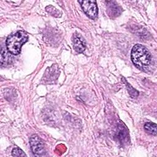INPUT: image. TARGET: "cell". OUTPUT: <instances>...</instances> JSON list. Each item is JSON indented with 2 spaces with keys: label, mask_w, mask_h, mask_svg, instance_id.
<instances>
[{
  "label": "cell",
  "mask_w": 157,
  "mask_h": 157,
  "mask_svg": "<svg viewBox=\"0 0 157 157\" xmlns=\"http://www.w3.org/2000/svg\"><path fill=\"white\" fill-rule=\"evenodd\" d=\"M131 58L135 66L140 69L149 66L151 61L150 52L144 46L139 44L132 47Z\"/></svg>",
  "instance_id": "obj_1"
},
{
  "label": "cell",
  "mask_w": 157,
  "mask_h": 157,
  "mask_svg": "<svg viewBox=\"0 0 157 157\" xmlns=\"http://www.w3.org/2000/svg\"><path fill=\"white\" fill-rule=\"evenodd\" d=\"M28 36L23 31H18L7 37L6 48L7 51L14 55L20 53L21 46L28 41Z\"/></svg>",
  "instance_id": "obj_2"
},
{
  "label": "cell",
  "mask_w": 157,
  "mask_h": 157,
  "mask_svg": "<svg viewBox=\"0 0 157 157\" xmlns=\"http://www.w3.org/2000/svg\"><path fill=\"white\" fill-rule=\"evenodd\" d=\"M29 144L31 150L35 156H39L45 155L44 144L39 136L36 134L32 135L29 139Z\"/></svg>",
  "instance_id": "obj_3"
},
{
  "label": "cell",
  "mask_w": 157,
  "mask_h": 157,
  "mask_svg": "<svg viewBox=\"0 0 157 157\" xmlns=\"http://www.w3.org/2000/svg\"><path fill=\"white\" fill-rule=\"evenodd\" d=\"M85 14L91 19H95L98 16V9L95 1H78Z\"/></svg>",
  "instance_id": "obj_4"
},
{
  "label": "cell",
  "mask_w": 157,
  "mask_h": 157,
  "mask_svg": "<svg viewBox=\"0 0 157 157\" xmlns=\"http://www.w3.org/2000/svg\"><path fill=\"white\" fill-rule=\"evenodd\" d=\"M105 2L107 3V12L110 17L115 18L121 14L122 9L115 1H106Z\"/></svg>",
  "instance_id": "obj_5"
},
{
  "label": "cell",
  "mask_w": 157,
  "mask_h": 157,
  "mask_svg": "<svg viewBox=\"0 0 157 157\" xmlns=\"http://www.w3.org/2000/svg\"><path fill=\"white\" fill-rule=\"evenodd\" d=\"M73 47L78 53H82L85 49V43L79 34H74L73 39Z\"/></svg>",
  "instance_id": "obj_6"
},
{
  "label": "cell",
  "mask_w": 157,
  "mask_h": 157,
  "mask_svg": "<svg viewBox=\"0 0 157 157\" xmlns=\"http://www.w3.org/2000/svg\"><path fill=\"white\" fill-rule=\"evenodd\" d=\"M116 134V137L120 142L124 144L128 141L129 138L128 129L125 126H123V124H118L117 128V132Z\"/></svg>",
  "instance_id": "obj_7"
},
{
  "label": "cell",
  "mask_w": 157,
  "mask_h": 157,
  "mask_svg": "<svg viewBox=\"0 0 157 157\" xmlns=\"http://www.w3.org/2000/svg\"><path fill=\"white\" fill-rule=\"evenodd\" d=\"M144 129L148 133L156 136L157 134L156 124L152 122H148L144 124Z\"/></svg>",
  "instance_id": "obj_8"
},
{
  "label": "cell",
  "mask_w": 157,
  "mask_h": 157,
  "mask_svg": "<svg viewBox=\"0 0 157 157\" xmlns=\"http://www.w3.org/2000/svg\"><path fill=\"white\" fill-rule=\"evenodd\" d=\"M123 78V81L124 82V84L126 86V88H127V90L129 93V96L132 98H137L139 96V92L135 88H134L128 82H127V81L124 79V78Z\"/></svg>",
  "instance_id": "obj_9"
},
{
  "label": "cell",
  "mask_w": 157,
  "mask_h": 157,
  "mask_svg": "<svg viewBox=\"0 0 157 157\" xmlns=\"http://www.w3.org/2000/svg\"><path fill=\"white\" fill-rule=\"evenodd\" d=\"M12 155L13 156H26V154L23 152V151L18 147H15L12 150Z\"/></svg>",
  "instance_id": "obj_10"
},
{
  "label": "cell",
  "mask_w": 157,
  "mask_h": 157,
  "mask_svg": "<svg viewBox=\"0 0 157 157\" xmlns=\"http://www.w3.org/2000/svg\"><path fill=\"white\" fill-rule=\"evenodd\" d=\"M45 9H46V10H47L48 13H52V15H53V16H55V17H56V15H58V13H59V12H58V10L57 9H55L54 7H53L52 6H48L46 7Z\"/></svg>",
  "instance_id": "obj_11"
}]
</instances>
